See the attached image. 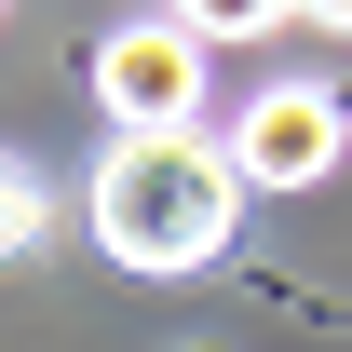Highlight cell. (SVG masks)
<instances>
[{
	"mask_svg": "<svg viewBox=\"0 0 352 352\" xmlns=\"http://www.w3.org/2000/svg\"><path fill=\"white\" fill-rule=\"evenodd\" d=\"M230 217H244V163L204 149L190 122L122 135V149L95 163V244H109L122 271H204L230 244Z\"/></svg>",
	"mask_w": 352,
	"mask_h": 352,
	"instance_id": "cell-1",
	"label": "cell"
},
{
	"mask_svg": "<svg viewBox=\"0 0 352 352\" xmlns=\"http://www.w3.org/2000/svg\"><path fill=\"white\" fill-rule=\"evenodd\" d=\"M204 68H217V41L163 0V14H135V28H109V41H95V109H109L122 135L204 122Z\"/></svg>",
	"mask_w": 352,
	"mask_h": 352,
	"instance_id": "cell-2",
	"label": "cell"
},
{
	"mask_svg": "<svg viewBox=\"0 0 352 352\" xmlns=\"http://www.w3.org/2000/svg\"><path fill=\"white\" fill-rule=\"evenodd\" d=\"M339 135H352V109L325 82H271L244 122H230V163H244V190H311V176L339 163Z\"/></svg>",
	"mask_w": 352,
	"mask_h": 352,
	"instance_id": "cell-3",
	"label": "cell"
},
{
	"mask_svg": "<svg viewBox=\"0 0 352 352\" xmlns=\"http://www.w3.org/2000/svg\"><path fill=\"white\" fill-rule=\"evenodd\" d=\"M176 14H190L204 41H271V28H285L298 0H176Z\"/></svg>",
	"mask_w": 352,
	"mask_h": 352,
	"instance_id": "cell-4",
	"label": "cell"
},
{
	"mask_svg": "<svg viewBox=\"0 0 352 352\" xmlns=\"http://www.w3.org/2000/svg\"><path fill=\"white\" fill-rule=\"evenodd\" d=\"M41 244V190H28V163H0V258H28Z\"/></svg>",
	"mask_w": 352,
	"mask_h": 352,
	"instance_id": "cell-5",
	"label": "cell"
},
{
	"mask_svg": "<svg viewBox=\"0 0 352 352\" xmlns=\"http://www.w3.org/2000/svg\"><path fill=\"white\" fill-rule=\"evenodd\" d=\"M311 14H339V28H352V0H311Z\"/></svg>",
	"mask_w": 352,
	"mask_h": 352,
	"instance_id": "cell-6",
	"label": "cell"
}]
</instances>
